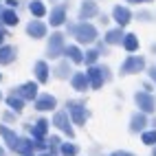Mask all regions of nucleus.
<instances>
[{
  "label": "nucleus",
  "instance_id": "79ce46f5",
  "mask_svg": "<svg viewBox=\"0 0 156 156\" xmlns=\"http://www.w3.org/2000/svg\"><path fill=\"white\" fill-rule=\"evenodd\" d=\"M0 101H2V92H0Z\"/></svg>",
  "mask_w": 156,
  "mask_h": 156
},
{
  "label": "nucleus",
  "instance_id": "0eeeda50",
  "mask_svg": "<svg viewBox=\"0 0 156 156\" xmlns=\"http://www.w3.org/2000/svg\"><path fill=\"white\" fill-rule=\"evenodd\" d=\"M112 20L117 22V27H128L132 20H134V13L130 11V7H126V5H114L112 7Z\"/></svg>",
  "mask_w": 156,
  "mask_h": 156
},
{
  "label": "nucleus",
  "instance_id": "2eb2a0df",
  "mask_svg": "<svg viewBox=\"0 0 156 156\" xmlns=\"http://www.w3.org/2000/svg\"><path fill=\"white\" fill-rule=\"evenodd\" d=\"M143 130H147V114L134 112L132 117H130V132L139 134V132H143Z\"/></svg>",
  "mask_w": 156,
  "mask_h": 156
},
{
  "label": "nucleus",
  "instance_id": "20e7f679",
  "mask_svg": "<svg viewBox=\"0 0 156 156\" xmlns=\"http://www.w3.org/2000/svg\"><path fill=\"white\" fill-rule=\"evenodd\" d=\"M88 117H90V112H88V108L84 106V103H68V119H70V123H75L77 128H81V126H86V121H88Z\"/></svg>",
  "mask_w": 156,
  "mask_h": 156
},
{
  "label": "nucleus",
  "instance_id": "7c9ffc66",
  "mask_svg": "<svg viewBox=\"0 0 156 156\" xmlns=\"http://www.w3.org/2000/svg\"><path fill=\"white\" fill-rule=\"evenodd\" d=\"M108 156H134L132 152H126V150H119V152H110Z\"/></svg>",
  "mask_w": 156,
  "mask_h": 156
},
{
  "label": "nucleus",
  "instance_id": "f3484780",
  "mask_svg": "<svg viewBox=\"0 0 156 156\" xmlns=\"http://www.w3.org/2000/svg\"><path fill=\"white\" fill-rule=\"evenodd\" d=\"M18 57V48L11 46V44H7V46H0V66H7V64H11V62Z\"/></svg>",
  "mask_w": 156,
  "mask_h": 156
},
{
  "label": "nucleus",
  "instance_id": "f704fd0d",
  "mask_svg": "<svg viewBox=\"0 0 156 156\" xmlns=\"http://www.w3.org/2000/svg\"><path fill=\"white\" fill-rule=\"evenodd\" d=\"M5 121H9V123L16 121V112H5Z\"/></svg>",
  "mask_w": 156,
  "mask_h": 156
},
{
  "label": "nucleus",
  "instance_id": "423d86ee",
  "mask_svg": "<svg viewBox=\"0 0 156 156\" xmlns=\"http://www.w3.org/2000/svg\"><path fill=\"white\" fill-rule=\"evenodd\" d=\"M134 103H136L139 112H143V114H152L156 110V101L152 97V92H145V90H141V92L134 95Z\"/></svg>",
  "mask_w": 156,
  "mask_h": 156
},
{
  "label": "nucleus",
  "instance_id": "f8f14e48",
  "mask_svg": "<svg viewBox=\"0 0 156 156\" xmlns=\"http://www.w3.org/2000/svg\"><path fill=\"white\" fill-rule=\"evenodd\" d=\"M27 35L33 37V40H42V37L48 35V29H46V24L42 22V20H31V22L27 24Z\"/></svg>",
  "mask_w": 156,
  "mask_h": 156
},
{
  "label": "nucleus",
  "instance_id": "39448f33",
  "mask_svg": "<svg viewBox=\"0 0 156 156\" xmlns=\"http://www.w3.org/2000/svg\"><path fill=\"white\" fill-rule=\"evenodd\" d=\"M145 70V57L141 55H128L126 62L121 64V75H136V73Z\"/></svg>",
  "mask_w": 156,
  "mask_h": 156
},
{
  "label": "nucleus",
  "instance_id": "a19ab883",
  "mask_svg": "<svg viewBox=\"0 0 156 156\" xmlns=\"http://www.w3.org/2000/svg\"><path fill=\"white\" fill-rule=\"evenodd\" d=\"M0 16H2V7H0Z\"/></svg>",
  "mask_w": 156,
  "mask_h": 156
},
{
  "label": "nucleus",
  "instance_id": "f257e3e1",
  "mask_svg": "<svg viewBox=\"0 0 156 156\" xmlns=\"http://www.w3.org/2000/svg\"><path fill=\"white\" fill-rule=\"evenodd\" d=\"M70 33L75 35L79 44H92L99 37V29L90 22H75V24H70Z\"/></svg>",
  "mask_w": 156,
  "mask_h": 156
},
{
  "label": "nucleus",
  "instance_id": "bb28decb",
  "mask_svg": "<svg viewBox=\"0 0 156 156\" xmlns=\"http://www.w3.org/2000/svg\"><path fill=\"white\" fill-rule=\"evenodd\" d=\"M59 152H62V156H77V145L75 143H62L59 145Z\"/></svg>",
  "mask_w": 156,
  "mask_h": 156
},
{
  "label": "nucleus",
  "instance_id": "4c0bfd02",
  "mask_svg": "<svg viewBox=\"0 0 156 156\" xmlns=\"http://www.w3.org/2000/svg\"><path fill=\"white\" fill-rule=\"evenodd\" d=\"M40 156H55V154H51V152H46V154H40Z\"/></svg>",
  "mask_w": 156,
  "mask_h": 156
},
{
  "label": "nucleus",
  "instance_id": "c756f323",
  "mask_svg": "<svg viewBox=\"0 0 156 156\" xmlns=\"http://www.w3.org/2000/svg\"><path fill=\"white\" fill-rule=\"evenodd\" d=\"M99 53H101V51H97V48H90L88 53L84 55V62H86L88 66H95V64H97V59H99Z\"/></svg>",
  "mask_w": 156,
  "mask_h": 156
},
{
  "label": "nucleus",
  "instance_id": "9b49d317",
  "mask_svg": "<svg viewBox=\"0 0 156 156\" xmlns=\"http://www.w3.org/2000/svg\"><path fill=\"white\" fill-rule=\"evenodd\" d=\"M64 22H66V5H55L48 11V24L53 27V29H57V27H62Z\"/></svg>",
  "mask_w": 156,
  "mask_h": 156
},
{
  "label": "nucleus",
  "instance_id": "393cba45",
  "mask_svg": "<svg viewBox=\"0 0 156 156\" xmlns=\"http://www.w3.org/2000/svg\"><path fill=\"white\" fill-rule=\"evenodd\" d=\"M0 22H5L7 27H16V24H18V16H16V11H13V9H2Z\"/></svg>",
  "mask_w": 156,
  "mask_h": 156
},
{
  "label": "nucleus",
  "instance_id": "b1692460",
  "mask_svg": "<svg viewBox=\"0 0 156 156\" xmlns=\"http://www.w3.org/2000/svg\"><path fill=\"white\" fill-rule=\"evenodd\" d=\"M33 152H35V143L33 141H31V139H20V145H18L16 154H20V156H33Z\"/></svg>",
  "mask_w": 156,
  "mask_h": 156
},
{
  "label": "nucleus",
  "instance_id": "412c9836",
  "mask_svg": "<svg viewBox=\"0 0 156 156\" xmlns=\"http://www.w3.org/2000/svg\"><path fill=\"white\" fill-rule=\"evenodd\" d=\"M29 11L33 13V20H42V16H46V5L42 2V0H31L29 2Z\"/></svg>",
  "mask_w": 156,
  "mask_h": 156
},
{
  "label": "nucleus",
  "instance_id": "37998d69",
  "mask_svg": "<svg viewBox=\"0 0 156 156\" xmlns=\"http://www.w3.org/2000/svg\"><path fill=\"white\" fill-rule=\"evenodd\" d=\"M51 2H57V0H51Z\"/></svg>",
  "mask_w": 156,
  "mask_h": 156
},
{
  "label": "nucleus",
  "instance_id": "cd10ccee",
  "mask_svg": "<svg viewBox=\"0 0 156 156\" xmlns=\"http://www.w3.org/2000/svg\"><path fill=\"white\" fill-rule=\"evenodd\" d=\"M141 141L145 145H156V130H143L141 132Z\"/></svg>",
  "mask_w": 156,
  "mask_h": 156
},
{
  "label": "nucleus",
  "instance_id": "2f4dec72",
  "mask_svg": "<svg viewBox=\"0 0 156 156\" xmlns=\"http://www.w3.org/2000/svg\"><path fill=\"white\" fill-rule=\"evenodd\" d=\"M147 75H150V79L156 84V66H150V68H147Z\"/></svg>",
  "mask_w": 156,
  "mask_h": 156
},
{
  "label": "nucleus",
  "instance_id": "a878e982",
  "mask_svg": "<svg viewBox=\"0 0 156 156\" xmlns=\"http://www.w3.org/2000/svg\"><path fill=\"white\" fill-rule=\"evenodd\" d=\"M5 101H7V106H9V108H11L13 112H20V110H22V108H24V101H22V99H20V97H16V95H9V97H7Z\"/></svg>",
  "mask_w": 156,
  "mask_h": 156
},
{
  "label": "nucleus",
  "instance_id": "1a4fd4ad",
  "mask_svg": "<svg viewBox=\"0 0 156 156\" xmlns=\"http://www.w3.org/2000/svg\"><path fill=\"white\" fill-rule=\"evenodd\" d=\"M53 126H55L57 130H62V132L66 134V136H75V134H73V123H70V119H68V112H64V110L55 112V117H53Z\"/></svg>",
  "mask_w": 156,
  "mask_h": 156
},
{
  "label": "nucleus",
  "instance_id": "c9c22d12",
  "mask_svg": "<svg viewBox=\"0 0 156 156\" xmlns=\"http://www.w3.org/2000/svg\"><path fill=\"white\" fill-rule=\"evenodd\" d=\"M2 40H5V29H0V46H2Z\"/></svg>",
  "mask_w": 156,
  "mask_h": 156
},
{
  "label": "nucleus",
  "instance_id": "ea45409f",
  "mask_svg": "<svg viewBox=\"0 0 156 156\" xmlns=\"http://www.w3.org/2000/svg\"><path fill=\"white\" fill-rule=\"evenodd\" d=\"M0 156H5V152H2V150H0Z\"/></svg>",
  "mask_w": 156,
  "mask_h": 156
},
{
  "label": "nucleus",
  "instance_id": "ddd939ff",
  "mask_svg": "<svg viewBox=\"0 0 156 156\" xmlns=\"http://www.w3.org/2000/svg\"><path fill=\"white\" fill-rule=\"evenodd\" d=\"M33 103H35V110H37V112H48V110H55V108H57V99H55L53 95H48V92H46V95H42V97L37 95V99H35Z\"/></svg>",
  "mask_w": 156,
  "mask_h": 156
},
{
  "label": "nucleus",
  "instance_id": "58836bf2",
  "mask_svg": "<svg viewBox=\"0 0 156 156\" xmlns=\"http://www.w3.org/2000/svg\"><path fill=\"white\" fill-rule=\"evenodd\" d=\"M152 156H156V145H154V152H152Z\"/></svg>",
  "mask_w": 156,
  "mask_h": 156
},
{
  "label": "nucleus",
  "instance_id": "5701e85b",
  "mask_svg": "<svg viewBox=\"0 0 156 156\" xmlns=\"http://www.w3.org/2000/svg\"><path fill=\"white\" fill-rule=\"evenodd\" d=\"M121 46H123V48H126L128 53L132 55L134 51L139 48V37L134 35V33H126V35H123V42H121Z\"/></svg>",
  "mask_w": 156,
  "mask_h": 156
},
{
  "label": "nucleus",
  "instance_id": "6ab92c4d",
  "mask_svg": "<svg viewBox=\"0 0 156 156\" xmlns=\"http://www.w3.org/2000/svg\"><path fill=\"white\" fill-rule=\"evenodd\" d=\"M123 35H126V31H123L121 27H117V29H110L108 33H106V44H108V46H121V42H123Z\"/></svg>",
  "mask_w": 156,
  "mask_h": 156
},
{
  "label": "nucleus",
  "instance_id": "6e6552de",
  "mask_svg": "<svg viewBox=\"0 0 156 156\" xmlns=\"http://www.w3.org/2000/svg\"><path fill=\"white\" fill-rule=\"evenodd\" d=\"M31 134H33V139H35V147L37 150H44V139H46V134H48V121L46 119H37V123L33 126V130H31Z\"/></svg>",
  "mask_w": 156,
  "mask_h": 156
},
{
  "label": "nucleus",
  "instance_id": "f03ea898",
  "mask_svg": "<svg viewBox=\"0 0 156 156\" xmlns=\"http://www.w3.org/2000/svg\"><path fill=\"white\" fill-rule=\"evenodd\" d=\"M86 77H88V86H90V88H95V90H99V88H103V84H106V81L110 79V70L95 64V66H90V68H88Z\"/></svg>",
  "mask_w": 156,
  "mask_h": 156
},
{
  "label": "nucleus",
  "instance_id": "4be33fe9",
  "mask_svg": "<svg viewBox=\"0 0 156 156\" xmlns=\"http://www.w3.org/2000/svg\"><path fill=\"white\" fill-rule=\"evenodd\" d=\"M64 55L73 62V64H81V62H84V53H81L79 46H66L64 48Z\"/></svg>",
  "mask_w": 156,
  "mask_h": 156
},
{
  "label": "nucleus",
  "instance_id": "72a5a7b5",
  "mask_svg": "<svg viewBox=\"0 0 156 156\" xmlns=\"http://www.w3.org/2000/svg\"><path fill=\"white\" fill-rule=\"evenodd\" d=\"M136 18H139V20H143V22H145V20H152V13H147V11H143V13H139Z\"/></svg>",
  "mask_w": 156,
  "mask_h": 156
},
{
  "label": "nucleus",
  "instance_id": "4468645a",
  "mask_svg": "<svg viewBox=\"0 0 156 156\" xmlns=\"http://www.w3.org/2000/svg\"><path fill=\"white\" fill-rule=\"evenodd\" d=\"M0 136L7 141V145H9V150H11V152H18L20 136H18V134H16L11 128H7V126H2V123H0Z\"/></svg>",
  "mask_w": 156,
  "mask_h": 156
},
{
  "label": "nucleus",
  "instance_id": "aec40b11",
  "mask_svg": "<svg viewBox=\"0 0 156 156\" xmlns=\"http://www.w3.org/2000/svg\"><path fill=\"white\" fill-rule=\"evenodd\" d=\"M33 73H35V79H37V81H42V84H46V81H48V75H51V70H48V64H46L44 59L35 62V66H33Z\"/></svg>",
  "mask_w": 156,
  "mask_h": 156
},
{
  "label": "nucleus",
  "instance_id": "e433bc0d",
  "mask_svg": "<svg viewBox=\"0 0 156 156\" xmlns=\"http://www.w3.org/2000/svg\"><path fill=\"white\" fill-rule=\"evenodd\" d=\"M7 5H9V7H16V5H18V0H7Z\"/></svg>",
  "mask_w": 156,
  "mask_h": 156
},
{
  "label": "nucleus",
  "instance_id": "473e14b6",
  "mask_svg": "<svg viewBox=\"0 0 156 156\" xmlns=\"http://www.w3.org/2000/svg\"><path fill=\"white\" fill-rule=\"evenodd\" d=\"M128 5H145V2H154V0H126Z\"/></svg>",
  "mask_w": 156,
  "mask_h": 156
},
{
  "label": "nucleus",
  "instance_id": "c03bdc74",
  "mask_svg": "<svg viewBox=\"0 0 156 156\" xmlns=\"http://www.w3.org/2000/svg\"><path fill=\"white\" fill-rule=\"evenodd\" d=\"M0 81H2V75H0Z\"/></svg>",
  "mask_w": 156,
  "mask_h": 156
},
{
  "label": "nucleus",
  "instance_id": "9d476101",
  "mask_svg": "<svg viewBox=\"0 0 156 156\" xmlns=\"http://www.w3.org/2000/svg\"><path fill=\"white\" fill-rule=\"evenodd\" d=\"M99 16V5L95 0H84L79 5V20L81 22H88L90 18H97Z\"/></svg>",
  "mask_w": 156,
  "mask_h": 156
},
{
  "label": "nucleus",
  "instance_id": "7ed1b4c3",
  "mask_svg": "<svg viewBox=\"0 0 156 156\" xmlns=\"http://www.w3.org/2000/svg\"><path fill=\"white\" fill-rule=\"evenodd\" d=\"M64 48H66V42H64V33H59V31H55V33L48 35V46H46V57L51 59H57L64 55Z\"/></svg>",
  "mask_w": 156,
  "mask_h": 156
},
{
  "label": "nucleus",
  "instance_id": "a211bd4d",
  "mask_svg": "<svg viewBox=\"0 0 156 156\" xmlns=\"http://www.w3.org/2000/svg\"><path fill=\"white\" fill-rule=\"evenodd\" d=\"M70 86L75 88L77 92H86L90 86H88V77L86 73H75V75H70Z\"/></svg>",
  "mask_w": 156,
  "mask_h": 156
},
{
  "label": "nucleus",
  "instance_id": "dca6fc26",
  "mask_svg": "<svg viewBox=\"0 0 156 156\" xmlns=\"http://www.w3.org/2000/svg\"><path fill=\"white\" fill-rule=\"evenodd\" d=\"M18 92L22 95V101H35L37 99V84L35 81H24L18 88Z\"/></svg>",
  "mask_w": 156,
  "mask_h": 156
},
{
  "label": "nucleus",
  "instance_id": "c85d7f7f",
  "mask_svg": "<svg viewBox=\"0 0 156 156\" xmlns=\"http://www.w3.org/2000/svg\"><path fill=\"white\" fill-rule=\"evenodd\" d=\"M55 75L59 79H64V77H70V64H66V62H62V64L55 66Z\"/></svg>",
  "mask_w": 156,
  "mask_h": 156
}]
</instances>
